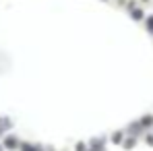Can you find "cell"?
Here are the masks:
<instances>
[{
  "mask_svg": "<svg viewBox=\"0 0 153 151\" xmlns=\"http://www.w3.org/2000/svg\"><path fill=\"white\" fill-rule=\"evenodd\" d=\"M147 25H149V29H151V31H153V17H151V19H149V21H147Z\"/></svg>",
  "mask_w": 153,
  "mask_h": 151,
  "instance_id": "cell-2",
  "label": "cell"
},
{
  "mask_svg": "<svg viewBox=\"0 0 153 151\" xmlns=\"http://www.w3.org/2000/svg\"><path fill=\"white\" fill-rule=\"evenodd\" d=\"M132 17H134V19H141V17H143V13H141V10H134V13H132Z\"/></svg>",
  "mask_w": 153,
  "mask_h": 151,
  "instance_id": "cell-1",
  "label": "cell"
}]
</instances>
